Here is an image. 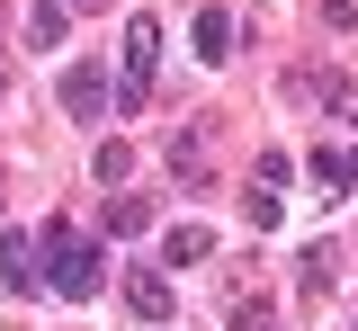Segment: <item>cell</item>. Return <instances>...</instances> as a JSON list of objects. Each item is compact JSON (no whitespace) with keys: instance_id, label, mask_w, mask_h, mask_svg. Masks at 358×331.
Returning <instances> with one entry per match:
<instances>
[{"instance_id":"6da1fadb","label":"cell","mask_w":358,"mask_h":331,"mask_svg":"<svg viewBox=\"0 0 358 331\" xmlns=\"http://www.w3.org/2000/svg\"><path fill=\"white\" fill-rule=\"evenodd\" d=\"M45 286L63 295V304H90L99 286H108V260H99V242L72 233V224H54L45 233Z\"/></svg>"},{"instance_id":"7a4b0ae2","label":"cell","mask_w":358,"mask_h":331,"mask_svg":"<svg viewBox=\"0 0 358 331\" xmlns=\"http://www.w3.org/2000/svg\"><path fill=\"white\" fill-rule=\"evenodd\" d=\"M108 108H117V90H108V72H99L90 54H72V72H63V117H72V126H99Z\"/></svg>"},{"instance_id":"3957f363","label":"cell","mask_w":358,"mask_h":331,"mask_svg":"<svg viewBox=\"0 0 358 331\" xmlns=\"http://www.w3.org/2000/svg\"><path fill=\"white\" fill-rule=\"evenodd\" d=\"M152 54H162V27H152V18H126V81H117V108H143V90H152Z\"/></svg>"},{"instance_id":"277c9868","label":"cell","mask_w":358,"mask_h":331,"mask_svg":"<svg viewBox=\"0 0 358 331\" xmlns=\"http://www.w3.org/2000/svg\"><path fill=\"white\" fill-rule=\"evenodd\" d=\"M206 135H215L206 117H188V126L171 135V179L179 189H206Z\"/></svg>"},{"instance_id":"5b68a950","label":"cell","mask_w":358,"mask_h":331,"mask_svg":"<svg viewBox=\"0 0 358 331\" xmlns=\"http://www.w3.org/2000/svg\"><path fill=\"white\" fill-rule=\"evenodd\" d=\"M36 286H45V260L0 224V295H36Z\"/></svg>"},{"instance_id":"8992f818","label":"cell","mask_w":358,"mask_h":331,"mask_svg":"<svg viewBox=\"0 0 358 331\" xmlns=\"http://www.w3.org/2000/svg\"><path fill=\"white\" fill-rule=\"evenodd\" d=\"M126 304H134V323H171V286H162V278H143V269L126 278Z\"/></svg>"},{"instance_id":"52a82bcc","label":"cell","mask_w":358,"mask_h":331,"mask_svg":"<svg viewBox=\"0 0 358 331\" xmlns=\"http://www.w3.org/2000/svg\"><path fill=\"white\" fill-rule=\"evenodd\" d=\"M63 18H72V0H36V9H27V45L54 54V45H63Z\"/></svg>"},{"instance_id":"ba28073f","label":"cell","mask_w":358,"mask_h":331,"mask_svg":"<svg viewBox=\"0 0 358 331\" xmlns=\"http://www.w3.org/2000/svg\"><path fill=\"white\" fill-rule=\"evenodd\" d=\"M99 224H108V233H152V197H108Z\"/></svg>"},{"instance_id":"9c48e42d","label":"cell","mask_w":358,"mask_h":331,"mask_svg":"<svg viewBox=\"0 0 358 331\" xmlns=\"http://www.w3.org/2000/svg\"><path fill=\"white\" fill-rule=\"evenodd\" d=\"M206 251H215V233H206V224H179V233L162 242V260H171V269H197Z\"/></svg>"},{"instance_id":"30bf717a","label":"cell","mask_w":358,"mask_h":331,"mask_svg":"<svg viewBox=\"0 0 358 331\" xmlns=\"http://www.w3.org/2000/svg\"><path fill=\"white\" fill-rule=\"evenodd\" d=\"M90 170H99L108 189H126V179H134V143H126V135H108V143H99V161H90Z\"/></svg>"},{"instance_id":"8fae6325","label":"cell","mask_w":358,"mask_h":331,"mask_svg":"<svg viewBox=\"0 0 358 331\" xmlns=\"http://www.w3.org/2000/svg\"><path fill=\"white\" fill-rule=\"evenodd\" d=\"M197 54H206V63L233 54V18H224V9H197Z\"/></svg>"},{"instance_id":"7c38bea8","label":"cell","mask_w":358,"mask_h":331,"mask_svg":"<svg viewBox=\"0 0 358 331\" xmlns=\"http://www.w3.org/2000/svg\"><path fill=\"white\" fill-rule=\"evenodd\" d=\"M296 286H305V304H322V295H331V251H322V242L296 260Z\"/></svg>"},{"instance_id":"4fadbf2b","label":"cell","mask_w":358,"mask_h":331,"mask_svg":"<svg viewBox=\"0 0 358 331\" xmlns=\"http://www.w3.org/2000/svg\"><path fill=\"white\" fill-rule=\"evenodd\" d=\"M242 215H251V233H278V215H287V206H278V189L260 179V189L242 197Z\"/></svg>"},{"instance_id":"5bb4252c","label":"cell","mask_w":358,"mask_h":331,"mask_svg":"<svg viewBox=\"0 0 358 331\" xmlns=\"http://www.w3.org/2000/svg\"><path fill=\"white\" fill-rule=\"evenodd\" d=\"M305 170H313V179H322V189H350V152H341V143H322V152H313Z\"/></svg>"},{"instance_id":"9a60e30c","label":"cell","mask_w":358,"mask_h":331,"mask_svg":"<svg viewBox=\"0 0 358 331\" xmlns=\"http://www.w3.org/2000/svg\"><path fill=\"white\" fill-rule=\"evenodd\" d=\"M268 323V304H260V295H242V304H233V331H260Z\"/></svg>"},{"instance_id":"2e32d148","label":"cell","mask_w":358,"mask_h":331,"mask_svg":"<svg viewBox=\"0 0 358 331\" xmlns=\"http://www.w3.org/2000/svg\"><path fill=\"white\" fill-rule=\"evenodd\" d=\"M0 98H9V63H0Z\"/></svg>"},{"instance_id":"e0dca14e","label":"cell","mask_w":358,"mask_h":331,"mask_svg":"<svg viewBox=\"0 0 358 331\" xmlns=\"http://www.w3.org/2000/svg\"><path fill=\"white\" fill-rule=\"evenodd\" d=\"M350 189H358V152H350Z\"/></svg>"},{"instance_id":"ac0fdd59","label":"cell","mask_w":358,"mask_h":331,"mask_svg":"<svg viewBox=\"0 0 358 331\" xmlns=\"http://www.w3.org/2000/svg\"><path fill=\"white\" fill-rule=\"evenodd\" d=\"M0 215H9V197H0Z\"/></svg>"}]
</instances>
